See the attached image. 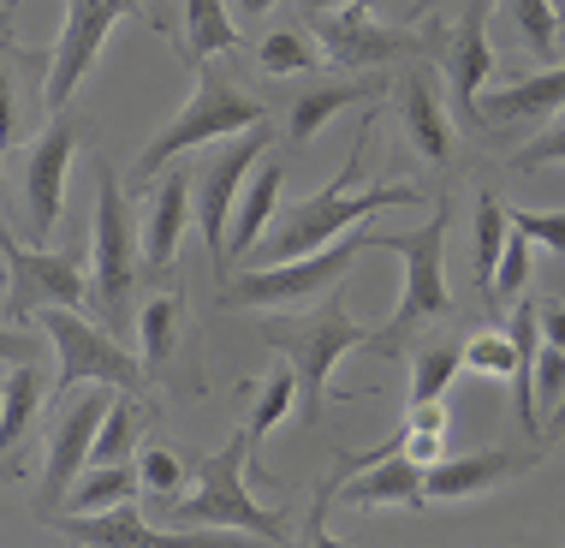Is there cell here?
<instances>
[{
  "instance_id": "cell-37",
  "label": "cell",
  "mask_w": 565,
  "mask_h": 548,
  "mask_svg": "<svg viewBox=\"0 0 565 548\" xmlns=\"http://www.w3.org/2000/svg\"><path fill=\"white\" fill-rule=\"evenodd\" d=\"M559 161H565V114L530 137L524 149H512V173H542V167H559Z\"/></svg>"
},
{
  "instance_id": "cell-10",
  "label": "cell",
  "mask_w": 565,
  "mask_h": 548,
  "mask_svg": "<svg viewBox=\"0 0 565 548\" xmlns=\"http://www.w3.org/2000/svg\"><path fill=\"white\" fill-rule=\"evenodd\" d=\"M137 256H143V239H137V226H131L126 186L114 179L108 161H96V281H89V298H96V310L108 316V323L126 316Z\"/></svg>"
},
{
  "instance_id": "cell-47",
  "label": "cell",
  "mask_w": 565,
  "mask_h": 548,
  "mask_svg": "<svg viewBox=\"0 0 565 548\" xmlns=\"http://www.w3.org/2000/svg\"><path fill=\"white\" fill-rule=\"evenodd\" d=\"M559 430H565V400L554 405V418H547V435H559Z\"/></svg>"
},
{
  "instance_id": "cell-39",
  "label": "cell",
  "mask_w": 565,
  "mask_h": 548,
  "mask_svg": "<svg viewBox=\"0 0 565 548\" xmlns=\"http://www.w3.org/2000/svg\"><path fill=\"white\" fill-rule=\"evenodd\" d=\"M399 453L411 465L429 471V465L447 460V430H417V423H405V430H399Z\"/></svg>"
},
{
  "instance_id": "cell-21",
  "label": "cell",
  "mask_w": 565,
  "mask_h": 548,
  "mask_svg": "<svg viewBox=\"0 0 565 548\" xmlns=\"http://www.w3.org/2000/svg\"><path fill=\"white\" fill-rule=\"evenodd\" d=\"M191 197H196V173H161V186L149 191V215H143V256L156 268L173 263V251H179V233H185V221H191Z\"/></svg>"
},
{
  "instance_id": "cell-40",
  "label": "cell",
  "mask_w": 565,
  "mask_h": 548,
  "mask_svg": "<svg viewBox=\"0 0 565 548\" xmlns=\"http://www.w3.org/2000/svg\"><path fill=\"white\" fill-rule=\"evenodd\" d=\"M536 400H547V405L565 400V352L547 340H542V358H536Z\"/></svg>"
},
{
  "instance_id": "cell-5",
  "label": "cell",
  "mask_w": 565,
  "mask_h": 548,
  "mask_svg": "<svg viewBox=\"0 0 565 548\" xmlns=\"http://www.w3.org/2000/svg\"><path fill=\"white\" fill-rule=\"evenodd\" d=\"M42 340L54 346V405H66L72 393L84 388H119V393H137L149 376L143 358H131L114 334H102L96 323H84L78 310L54 304V310L36 316Z\"/></svg>"
},
{
  "instance_id": "cell-9",
  "label": "cell",
  "mask_w": 565,
  "mask_h": 548,
  "mask_svg": "<svg viewBox=\"0 0 565 548\" xmlns=\"http://www.w3.org/2000/svg\"><path fill=\"white\" fill-rule=\"evenodd\" d=\"M126 19H149V12L137 7V0H66V24H60V36L49 42V72H42V102H49L54 114H66L72 89L84 84V72L96 66L102 42H108L114 24H126Z\"/></svg>"
},
{
  "instance_id": "cell-34",
  "label": "cell",
  "mask_w": 565,
  "mask_h": 548,
  "mask_svg": "<svg viewBox=\"0 0 565 548\" xmlns=\"http://www.w3.org/2000/svg\"><path fill=\"white\" fill-rule=\"evenodd\" d=\"M524 286H530V239L512 226V245H507V256H500L494 286H488L482 298L494 304V310H507V304H518V293H524Z\"/></svg>"
},
{
  "instance_id": "cell-33",
  "label": "cell",
  "mask_w": 565,
  "mask_h": 548,
  "mask_svg": "<svg viewBox=\"0 0 565 548\" xmlns=\"http://www.w3.org/2000/svg\"><path fill=\"white\" fill-rule=\"evenodd\" d=\"M465 370L470 376H507V382H512V376H518V340H512V334H494V328L470 334V340H465Z\"/></svg>"
},
{
  "instance_id": "cell-30",
  "label": "cell",
  "mask_w": 565,
  "mask_h": 548,
  "mask_svg": "<svg viewBox=\"0 0 565 548\" xmlns=\"http://www.w3.org/2000/svg\"><path fill=\"white\" fill-rule=\"evenodd\" d=\"M179 316H185V304H179V293H156L143 304V316H137V334H143V358L149 363V376L167 363V352H173V340H179Z\"/></svg>"
},
{
  "instance_id": "cell-1",
  "label": "cell",
  "mask_w": 565,
  "mask_h": 548,
  "mask_svg": "<svg viewBox=\"0 0 565 548\" xmlns=\"http://www.w3.org/2000/svg\"><path fill=\"white\" fill-rule=\"evenodd\" d=\"M370 131H375V114H363V119H358V137H351L345 167H340V173H333L316 197H303V203L286 209V215L268 226L263 245L244 256V268L298 263V256H316V251L340 245L345 233H358V226H363V221H375L381 209H411V203H423V191H417V186H370V191H358L363 156H370Z\"/></svg>"
},
{
  "instance_id": "cell-35",
  "label": "cell",
  "mask_w": 565,
  "mask_h": 548,
  "mask_svg": "<svg viewBox=\"0 0 565 548\" xmlns=\"http://www.w3.org/2000/svg\"><path fill=\"white\" fill-rule=\"evenodd\" d=\"M131 435H137V405L114 400V411L102 418V435H96V453H89V465H131Z\"/></svg>"
},
{
  "instance_id": "cell-41",
  "label": "cell",
  "mask_w": 565,
  "mask_h": 548,
  "mask_svg": "<svg viewBox=\"0 0 565 548\" xmlns=\"http://www.w3.org/2000/svg\"><path fill=\"white\" fill-rule=\"evenodd\" d=\"M333 495H340V489H333V477H328L322 489H316V507H310V519H303V548H345V542L328 530V500H333Z\"/></svg>"
},
{
  "instance_id": "cell-8",
  "label": "cell",
  "mask_w": 565,
  "mask_h": 548,
  "mask_svg": "<svg viewBox=\"0 0 565 548\" xmlns=\"http://www.w3.org/2000/svg\"><path fill=\"white\" fill-rule=\"evenodd\" d=\"M310 36H322V54L333 66H387V60H417V54H440V36L447 24H375L370 7H340V12H316Z\"/></svg>"
},
{
  "instance_id": "cell-6",
  "label": "cell",
  "mask_w": 565,
  "mask_h": 548,
  "mask_svg": "<svg viewBox=\"0 0 565 548\" xmlns=\"http://www.w3.org/2000/svg\"><path fill=\"white\" fill-rule=\"evenodd\" d=\"M256 126H263V102H250L233 78H226V72L203 66L191 102L143 144V156H137V179H156L167 161H179L196 144H215V137H226V131H256Z\"/></svg>"
},
{
  "instance_id": "cell-20",
  "label": "cell",
  "mask_w": 565,
  "mask_h": 548,
  "mask_svg": "<svg viewBox=\"0 0 565 548\" xmlns=\"http://www.w3.org/2000/svg\"><path fill=\"white\" fill-rule=\"evenodd\" d=\"M387 89H393V78H322V84H303L292 96V114H286V131H292V144H310L340 108H351V102H375V96H387Z\"/></svg>"
},
{
  "instance_id": "cell-13",
  "label": "cell",
  "mask_w": 565,
  "mask_h": 548,
  "mask_svg": "<svg viewBox=\"0 0 565 548\" xmlns=\"http://www.w3.org/2000/svg\"><path fill=\"white\" fill-rule=\"evenodd\" d=\"M268 149V126L244 131L238 144H226L221 156H209L196 167V226H203V245H209V263L215 274H226V233H233V203H238V186L244 173L256 167V156Z\"/></svg>"
},
{
  "instance_id": "cell-29",
  "label": "cell",
  "mask_w": 565,
  "mask_h": 548,
  "mask_svg": "<svg viewBox=\"0 0 565 548\" xmlns=\"http://www.w3.org/2000/svg\"><path fill=\"white\" fill-rule=\"evenodd\" d=\"M500 12L512 19V30H518V42H524L536 60H554V49H559V7L554 0H500Z\"/></svg>"
},
{
  "instance_id": "cell-18",
  "label": "cell",
  "mask_w": 565,
  "mask_h": 548,
  "mask_svg": "<svg viewBox=\"0 0 565 548\" xmlns=\"http://www.w3.org/2000/svg\"><path fill=\"white\" fill-rule=\"evenodd\" d=\"M393 108H399V126L423 161H435V167L452 161V119H447V102H440L435 66H405L393 78Z\"/></svg>"
},
{
  "instance_id": "cell-15",
  "label": "cell",
  "mask_w": 565,
  "mask_h": 548,
  "mask_svg": "<svg viewBox=\"0 0 565 548\" xmlns=\"http://www.w3.org/2000/svg\"><path fill=\"white\" fill-rule=\"evenodd\" d=\"M78 114H54L49 131L24 149V209H30V233L36 239H54V221H60V203H66V173H72V156H78Z\"/></svg>"
},
{
  "instance_id": "cell-31",
  "label": "cell",
  "mask_w": 565,
  "mask_h": 548,
  "mask_svg": "<svg viewBox=\"0 0 565 548\" xmlns=\"http://www.w3.org/2000/svg\"><path fill=\"white\" fill-rule=\"evenodd\" d=\"M256 72L263 78H303V72H316V49L303 42V30H268L256 42Z\"/></svg>"
},
{
  "instance_id": "cell-36",
  "label": "cell",
  "mask_w": 565,
  "mask_h": 548,
  "mask_svg": "<svg viewBox=\"0 0 565 548\" xmlns=\"http://www.w3.org/2000/svg\"><path fill=\"white\" fill-rule=\"evenodd\" d=\"M137 477H143V495L149 500H173L179 495V483H185V465H179V453L173 447H143V460H137Z\"/></svg>"
},
{
  "instance_id": "cell-12",
  "label": "cell",
  "mask_w": 565,
  "mask_h": 548,
  "mask_svg": "<svg viewBox=\"0 0 565 548\" xmlns=\"http://www.w3.org/2000/svg\"><path fill=\"white\" fill-rule=\"evenodd\" d=\"M0 256H7V298H0V316H7V323H30L36 310H54V304L78 310L89 298V281L72 256L30 251L7 233V226H0Z\"/></svg>"
},
{
  "instance_id": "cell-45",
  "label": "cell",
  "mask_w": 565,
  "mask_h": 548,
  "mask_svg": "<svg viewBox=\"0 0 565 548\" xmlns=\"http://www.w3.org/2000/svg\"><path fill=\"white\" fill-rule=\"evenodd\" d=\"M298 7H303V19H316V12H340V7H381V0H298Z\"/></svg>"
},
{
  "instance_id": "cell-24",
  "label": "cell",
  "mask_w": 565,
  "mask_h": 548,
  "mask_svg": "<svg viewBox=\"0 0 565 548\" xmlns=\"http://www.w3.org/2000/svg\"><path fill=\"white\" fill-rule=\"evenodd\" d=\"M42 400H49V363H19V370L0 382V471H7L12 447L24 441L30 418L42 411Z\"/></svg>"
},
{
  "instance_id": "cell-26",
  "label": "cell",
  "mask_w": 565,
  "mask_h": 548,
  "mask_svg": "<svg viewBox=\"0 0 565 548\" xmlns=\"http://www.w3.org/2000/svg\"><path fill=\"white\" fill-rule=\"evenodd\" d=\"M238 49V30H233V0H185V60L203 66L209 54Z\"/></svg>"
},
{
  "instance_id": "cell-25",
  "label": "cell",
  "mask_w": 565,
  "mask_h": 548,
  "mask_svg": "<svg viewBox=\"0 0 565 548\" xmlns=\"http://www.w3.org/2000/svg\"><path fill=\"white\" fill-rule=\"evenodd\" d=\"M465 370V346L452 334H429V340L411 352V405H435L447 400L452 376Z\"/></svg>"
},
{
  "instance_id": "cell-23",
  "label": "cell",
  "mask_w": 565,
  "mask_h": 548,
  "mask_svg": "<svg viewBox=\"0 0 565 548\" xmlns=\"http://www.w3.org/2000/svg\"><path fill=\"white\" fill-rule=\"evenodd\" d=\"M340 500H351V507H411L417 513V507H429V495H423V465H411L405 453H393V460L345 477Z\"/></svg>"
},
{
  "instance_id": "cell-46",
  "label": "cell",
  "mask_w": 565,
  "mask_h": 548,
  "mask_svg": "<svg viewBox=\"0 0 565 548\" xmlns=\"http://www.w3.org/2000/svg\"><path fill=\"white\" fill-rule=\"evenodd\" d=\"M274 7H280V0H233V12H238V19H250V24H256V19H268Z\"/></svg>"
},
{
  "instance_id": "cell-2",
  "label": "cell",
  "mask_w": 565,
  "mask_h": 548,
  "mask_svg": "<svg viewBox=\"0 0 565 548\" xmlns=\"http://www.w3.org/2000/svg\"><path fill=\"white\" fill-rule=\"evenodd\" d=\"M244 471H250V435H226L203 465H196V489L167 500L161 525L167 530H244V537H263L274 548H286V513L263 507L250 489H244Z\"/></svg>"
},
{
  "instance_id": "cell-4",
  "label": "cell",
  "mask_w": 565,
  "mask_h": 548,
  "mask_svg": "<svg viewBox=\"0 0 565 548\" xmlns=\"http://www.w3.org/2000/svg\"><path fill=\"white\" fill-rule=\"evenodd\" d=\"M263 340L274 346V352L292 358V370H298V418L316 423V418H322V405H328V376H333V363H340L351 346H370L375 328L358 323V316H351V304L333 293L322 310L263 316Z\"/></svg>"
},
{
  "instance_id": "cell-42",
  "label": "cell",
  "mask_w": 565,
  "mask_h": 548,
  "mask_svg": "<svg viewBox=\"0 0 565 548\" xmlns=\"http://www.w3.org/2000/svg\"><path fill=\"white\" fill-rule=\"evenodd\" d=\"M19 144V84H12L7 60H0V149Z\"/></svg>"
},
{
  "instance_id": "cell-7",
  "label": "cell",
  "mask_w": 565,
  "mask_h": 548,
  "mask_svg": "<svg viewBox=\"0 0 565 548\" xmlns=\"http://www.w3.org/2000/svg\"><path fill=\"white\" fill-rule=\"evenodd\" d=\"M363 251H375V233H345L340 245L298 256V263H274V268H233L226 281V304L238 310H274V304H303L316 293H333L345 281V268L358 263Z\"/></svg>"
},
{
  "instance_id": "cell-38",
  "label": "cell",
  "mask_w": 565,
  "mask_h": 548,
  "mask_svg": "<svg viewBox=\"0 0 565 548\" xmlns=\"http://www.w3.org/2000/svg\"><path fill=\"white\" fill-rule=\"evenodd\" d=\"M512 226L530 239V245L565 256V209H512Z\"/></svg>"
},
{
  "instance_id": "cell-27",
  "label": "cell",
  "mask_w": 565,
  "mask_h": 548,
  "mask_svg": "<svg viewBox=\"0 0 565 548\" xmlns=\"http://www.w3.org/2000/svg\"><path fill=\"white\" fill-rule=\"evenodd\" d=\"M470 239H477V286L488 293L500 256H507V245H512V209H500L494 191H477V226H470Z\"/></svg>"
},
{
  "instance_id": "cell-17",
  "label": "cell",
  "mask_w": 565,
  "mask_h": 548,
  "mask_svg": "<svg viewBox=\"0 0 565 548\" xmlns=\"http://www.w3.org/2000/svg\"><path fill=\"white\" fill-rule=\"evenodd\" d=\"M565 114V66H542L518 84H500L477 102V126L494 131H547Z\"/></svg>"
},
{
  "instance_id": "cell-14",
  "label": "cell",
  "mask_w": 565,
  "mask_h": 548,
  "mask_svg": "<svg viewBox=\"0 0 565 548\" xmlns=\"http://www.w3.org/2000/svg\"><path fill=\"white\" fill-rule=\"evenodd\" d=\"M114 400H119V388H84L54 411L49 465H42V507H60V500H66V483L89 471V453H96L102 418L114 411Z\"/></svg>"
},
{
  "instance_id": "cell-19",
  "label": "cell",
  "mask_w": 565,
  "mask_h": 548,
  "mask_svg": "<svg viewBox=\"0 0 565 548\" xmlns=\"http://www.w3.org/2000/svg\"><path fill=\"white\" fill-rule=\"evenodd\" d=\"M530 465H536L530 453L477 447V453H465V460H440V465L423 471V495L429 500H470V495H488V489H500V483L524 477Z\"/></svg>"
},
{
  "instance_id": "cell-43",
  "label": "cell",
  "mask_w": 565,
  "mask_h": 548,
  "mask_svg": "<svg viewBox=\"0 0 565 548\" xmlns=\"http://www.w3.org/2000/svg\"><path fill=\"white\" fill-rule=\"evenodd\" d=\"M0 363H49V358H42V346L30 340V334L0 328Z\"/></svg>"
},
{
  "instance_id": "cell-22",
  "label": "cell",
  "mask_w": 565,
  "mask_h": 548,
  "mask_svg": "<svg viewBox=\"0 0 565 548\" xmlns=\"http://www.w3.org/2000/svg\"><path fill=\"white\" fill-rule=\"evenodd\" d=\"M280 186H286V167L280 161H263V173L244 186L238 209H233V233H226V274H233V263H244V256L268 239L274 209H280Z\"/></svg>"
},
{
  "instance_id": "cell-11",
  "label": "cell",
  "mask_w": 565,
  "mask_h": 548,
  "mask_svg": "<svg viewBox=\"0 0 565 548\" xmlns=\"http://www.w3.org/2000/svg\"><path fill=\"white\" fill-rule=\"evenodd\" d=\"M42 525L60 530L66 542L78 548H274L263 537H226V530H167V525H149L137 513V500L126 507H108V513H42Z\"/></svg>"
},
{
  "instance_id": "cell-3",
  "label": "cell",
  "mask_w": 565,
  "mask_h": 548,
  "mask_svg": "<svg viewBox=\"0 0 565 548\" xmlns=\"http://www.w3.org/2000/svg\"><path fill=\"white\" fill-rule=\"evenodd\" d=\"M447 226H452V197H440L435 215L417 226V233H375V251H393L405 263V293L393 304V316L375 328L370 352L399 358L411 352L417 328L452 316V293H447Z\"/></svg>"
},
{
  "instance_id": "cell-16",
  "label": "cell",
  "mask_w": 565,
  "mask_h": 548,
  "mask_svg": "<svg viewBox=\"0 0 565 548\" xmlns=\"http://www.w3.org/2000/svg\"><path fill=\"white\" fill-rule=\"evenodd\" d=\"M440 72H447V96L465 126H477V102L482 84L494 78V49H488V0H470L465 19L440 36Z\"/></svg>"
},
{
  "instance_id": "cell-32",
  "label": "cell",
  "mask_w": 565,
  "mask_h": 548,
  "mask_svg": "<svg viewBox=\"0 0 565 548\" xmlns=\"http://www.w3.org/2000/svg\"><path fill=\"white\" fill-rule=\"evenodd\" d=\"M298 405V370H274L263 400L250 405V418H244V435H250V453H263V441L274 435V423L286 418V411Z\"/></svg>"
},
{
  "instance_id": "cell-44",
  "label": "cell",
  "mask_w": 565,
  "mask_h": 548,
  "mask_svg": "<svg viewBox=\"0 0 565 548\" xmlns=\"http://www.w3.org/2000/svg\"><path fill=\"white\" fill-rule=\"evenodd\" d=\"M542 340L565 352V304H542Z\"/></svg>"
},
{
  "instance_id": "cell-48",
  "label": "cell",
  "mask_w": 565,
  "mask_h": 548,
  "mask_svg": "<svg viewBox=\"0 0 565 548\" xmlns=\"http://www.w3.org/2000/svg\"><path fill=\"white\" fill-rule=\"evenodd\" d=\"M554 7H559V30H565V0H554Z\"/></svg>"
},
{
  "instance_id": "cell-28",
  "label": "cell",
  "mask_w": 565,
  "mask_h": 548,
  "mask_svg": "<svg viewBox=\"0 0 565 548\" xmlns=\"http://www.w3.org/2000/svg\"><path fill=\"white\" fill-rule=\"evenodd\" d=\"M143 489L137 465H89L84 483L72 489V513H108V507H126Z\"/></svg>"
}]
</instances>
